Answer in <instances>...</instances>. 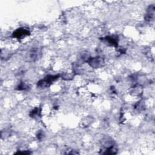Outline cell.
Listing matches in <instances>:
<instances>
[{"label": "cell", "mask_w": 155, "mask_h": 155, "mask_svg": "<svg viewBox=\"0 0 155 155\" xmlns=\"http://www.w3.org/2000/svg\"><path fill=\"white\" fill-rule=\"evenodd\" d=\"M41 52L37 48H33L31 49L26 55V59L28 62H35L39 57Z\"/></svg>", "instance_id": "3957f363"}, {"label": "cell", "mask_w": 155, "mask_h": 155, "mask_svg": "<svg viewBox=\"0 0 155 155\" xmlns=\"http://www.w3.org/2000/svg\"><path fill=\"white\" fill-rule=\"evenodd\" d=\"M30 32L28 30L24 28H20L15 30L13 33V37L16 38L18 39L22 38L23 37H25V36L29 35Z\"/></svg>", "instance_id": "277c9868"}, {"label": "cell", "mask_w": 155, "mask_h": 155, "mask_svg": "<svg viewBox=\"0 0 155 155\" xmlns=\"http://www.w3.org/2000/svg\"><path fill=\"white\" fill-rule=\"evenodd\" d=\"M27 88V85H26L25 84H24V83H21V84H20L19 85V86L18 87V89L19 90H25V89H26Z\"/></svg>", "instance_id": "52a82bcc"}, {"label": "cell", "mask_w": 155, "mask_h": 155, "mask_svg": "<svg viewBox=\"0 0 155 155\" xmlns=\"http://www.w3.org/2000/svg\"><path fill=\"white\" fill-rule=\"evenodd\" d=\"M106 41H107L108 43L110 44V45H117V41H116V39L113 38V37H111V36H108V37H107L106 39H105Z\"/></svg>", "instance_id": "5b68a950"}, {"label": "cell", "mask_w": 155, "mask_h": 155, "mask_svg": "<svg viewBox=\"0 0 155 155\" xmlns=\"http://www.w3.org/2000/svg\"><path fill=\"white\" fill-rule=\"evenodd\" d=\"M88 64L94 68H98L102 67L104 64V59L101 57L90 58L87 60Z\"/></svg>", "instance_id": "7a4b0ae2"}, {"label": "cell", "mask_w": 155, "mask_h": 155, "mask_svg": "<svg viewBox=\"0 0 155 155\" xmlns=\"http://www.w3.org/2000/svg\"><path fill=\"white\" fill-rule=\"evenodd\" d=\"M38 114H39V109L38 108H35V109H34L32 111H31V114H30V115H31V117H36V116H37Z\"/></svg>", "instance_id": "8992f818"}, {"label": "cell", "mask_w": 155, "mask_h": 155, "mask_svg": "<svg viewBox=\"0 0 155 155\" xmlns=\"http://www.w3.org/2000/svg\"><path fill=\"white\" fill-rule=\"evenodd\" d=\"M59 78V75H50L46 76L44 79L41 80L38 83V86L41 88H45L49 86L53 82Z\"/></svg>", "instance_id": "6da1fadb"}]
</instances>
